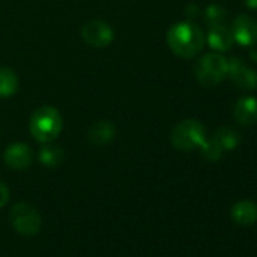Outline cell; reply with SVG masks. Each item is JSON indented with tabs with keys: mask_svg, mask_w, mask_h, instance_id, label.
<instances>
[{
	"mask_svg": "<svg viewBox=\"0 0 257 257\" xmlns=\"http://www.w3.org/2000/svg\"><path fill=\"white\" fill-rule=\"evenodd\" d=\"M167 44L176 56L191 59L204 49L206 37L197 25L191 22H180L168 29Z\"/></svg>",
	"mask_w": 257,
	"mask_h": 257,
	"instance_id": "6da1fadb",
	"label": "cell"
},
{
	"mask_svg": "<svg viewBox=\"0 0 257 257\" xmlns=\"http://www.w3.org/2000/svg\"><path fill=\"white\" fill-rule=\"evenodd\" d=\"M62 127H64L62 115L53 106L38 107L32 113L31 122H29V128H31L32 137L37 141L44 143V144L55 141L61 135Z\"/></svg>",
	"mask_w": 257,
	"mask_h": 257,
	"instance_id": "7a4b0ae2",
	"label": "cell"
},
{
	"mask_svg": "<svg viewBox=\"0 0 257 257\" xmlns=\"http://www.w3.org/2000/svg\"><path fill=\"white\" fill-rule=\"evenodd\" d=\"M170 141L180 152L197 150L206 141V127L198 119H183L173 127Z\"/></svg>",
	"mask_w": 257,
	"mask_h": 257,
	"instance_id": "3957f363",
	"label": "cell"
},
{
	"mask_svg": "<svg viewBox=\"0 0 257 257\" xmlns=\"http://www.w3.org/2000/svg\"><path fill=\"white\" fill-rule=\"evenodd\" d=\"M228 61L219 53H206L194 65V76L201 86L212 88L224 80L227 76Z\"/></svg>",
	"mask_w": 257,
	"mask_h": 257,
	"instance_id": "277c9868",
	"label": "cell"
},
{
	"mask_svg": "<svg viewBox=\"0 0 257 257\" xmlns=\"http://www.w3.org/2000/svg\"><path fill=\"white\" fill-rule=\"evenodd\" d=\"M10 221L11 225L23 236H34L41 228V216L38 210L25 201L14 204L10 213Z\"/></svg>",
	"mask_w": 257,
	"mask_h": 257,
	"instance_id": "5b68a950",
	"label": "cell"
},
{
	"mask_svg": "<svg viewBox=\"0 0 257 257\" xmlns=\"http://www.w3.org/2000/svg\"><path fill=\"white\" fill-rule=\"evenodd\" d=\"M82 40L95 49L107 47L113 41V29L101 20H91L80 31Z\"/></svg>",
	"mask_w": 257,
	"mask_h": 257,
	"instance_id": "8992f818",
	"label": "cell"
},
{
	"mask_svg": "<svg viewBox=\"0 0 257 257\" xmlns=\"http://www.w3.org/2000/svg\"><path fill=\"white\" fill-rule=\"evenodd\" d=\"M227 76L236 85L237 88L243 91H252L257 88V73L245 65L240 59H230L228 61V68H227Z\"/></svg>",
	"mask_w": 257,
	"mask_h": 257,
	"instance_id": "52a82bcc",
	"label": "cell"
},
{
	"mask_svg": "<svg viewBox=\"0 0 257 257\" xmlns=\"http://www.w3.org/2000/svg\"><path fill=\"white\" fill-rule=\"evenodd\" d=\"M231 34L240 46L251 47L257 43V22L246 14H240L233 20Z\"/></svg>",
	"mask_w": 257,
	"mask_h": 257,
	"instance_id": "ba28073f",
	"label": "cell"
},
{
	"mask_svg": "<svg viewBox=\"0 0 257 257\" xmlns=\"http://www.w3.org/2000/svg\"><path fill=\"white\" fill-rule=\"evenodd\" d=\"M4 161H5V164L10 168L22 171V170H26V168H29L32 165V162H34V152H32V149L28 144L16 143V144H11L5 150Z\"/></svg>",
	"mask_w": 257,
	"mask_h": 257,
	"instance_id": "9c48e42d",
	"label": "cell"
},
{
	"mask_svg": "<svg viewBox=\"0 0 257 257\" xmlns=\"http://www.w3.org/2000/svg\"><path fill=\"white\" fill-rule=\"evenodd\" d=\"M233 118L240 125H252L257 121V98L240 97L233 106Z\"/></svg>",
	"mask_w": 257,
	"mask_h": 257,
	"instance_id": "30bf717a",
	"label": "cell"
},
{
	"mask_svg": "<svg viewBox=\"0 0 257 257\" xmlns=\"http://www.w3.org/2000/svg\"><path fill=\"white\" fill-rule=\"evenodd\" d=\"M207 43L210 46V49L216 50V52H227L233 47L234 44V38L231 34V29L225 28L224 25L218 23V25H212L207 34Z\"/></svg>",
	"mask_w": 257,
	"mask_h": 257,
	"instance_id": "8fae6325",
	"label": "cell"
},
{
	"mask_svg": "<svg viewBox=\"0 0 257 257\" xmlns=\"http://www.w3.org/2000/svg\"><path fill=\"white\" fill-rule=\"evenodd\" d=\"M115 137V125L110 121H97L89 125L86 138L92 146L101 147L109 144Z\"/></svg>",
	"mask_w": 257,
	"mask_h": 257,
	"instance_id": "7c38bea8",
	"label": "cell"
},
{
	"mask_svg": "<svg viewBox=\"0 0 257 257\" xmlns=\"http://www.w3.org/2000/svg\"><path fill=\"white\" fill-rule=\"evenodd\" d=\"M231 218L239 225H251L257 221V204L251 200H240L231 207Z\"/></svg>",
	"mask_w": 257,
	"mask_h": 257,
	"instance_id": "4fadbf2b",
	"label": "cell"
},
{
	"mask_svg": "<svg viewBox=\"0 0 257 257\" xmlns=\"http://www.w3.org/2000/svg\"><path fill=\"white\" fill-rule=\"evenodd\" d=\"M212 140L222 149V152L233 150L240 143L239 134L231 127H219L218 131L215 132V135L212 137Z\"/></svg>",
	"mask_w": 257,
	"mask_h": 257,
	"instance_id": "5bb4252c",
	"label": "cell"
},
{
	"mask_svg": "<svg viewBox=\"0 0 257 257\" xmlns=\"http://www.w3.org/2000/svg\"><path fill=\"white\" fill-rule=\"evenodd\" d=\"M19 89L17 74L7 67H0V98L11 97Z\"/></svg>",
	"mask_w": 257,
	"mask_h": 257,
	"instance_id": "9a60e30c",
	"label": "cell"
},
{
	"mask_svg": "<svg viewBox=\"0 0 257 257\" xmlns=\"http://www.w3.org/2000/svg\"><path fill=\"white\" fill-rule=\"evenodd\" d=\"M40 161L49 168H55L64 161V150L59 146H46L40 150Z\"/></svg>",
	"mask_w": 257,
	"mask_h": 257,
	"instance_id": "2e32d148",
	"label": "cell"
},
{
	"mask_svg": "<svg viewBox=\"0 0 257 257\" xmlns=\"http://www.w3.org/2000/svg\"><path fill=\"white\" fill-rule=\"evenodd\" d=\"M200 153H201V156L206 159V161H210V162H216V161H219V158L222 156V149L213 141V140H206L204 143H203V146L200 147Z\"/></svg>",
	"mask_w": 257,
	"mask_h": 257,
	"instance_id": "e0dca14e",
	"label": "cell"
},
{
	"mask_svg": "<svg viewBox=\"0 0 257 257\" xmlns=\"http://www.w3.org/2000/svg\"><path fill=\"white\" fill-rule=\"evenodd\" d=\"M8 201H10V189L4 182H0V209L5 207Z\"/></svg>",
	"mask_w": 257,
	"mask_h": 257,
	"instance_id": "ac0fdd59",
	"label": "cell"
},
{
	"mask_svg": "<svg viewBox=\"0 0 257 257\" xmlns=\"http://www.w3.org/2000/svg\"><path fill=\"white\" fill-rule=\"evenodd\" d=\"M245 2V7L249 8V10H257V0H243Z\"/></svg>",
	"mask_w": 257,
	"mask_h": 257,
	"instance_id": "d6986e66",
	"label": "cell"
}]
</instances>
